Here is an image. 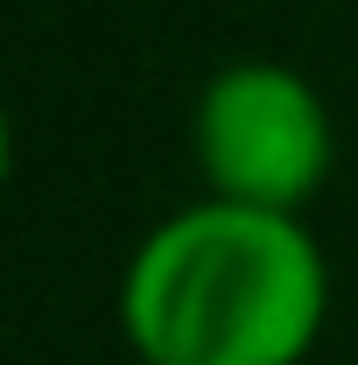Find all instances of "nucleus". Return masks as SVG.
Masks as SVG:
<instances>
[{
  "mask_svg": "<svg viewBox=\"0 0 358 365\" xmlns=\"http://www.w3.org/2000/svg\"><path fill=\"white\" fill-rule=\"evenodd\" d=\"M330 317V267L302 218L197 197L120 274V337L140 365H302Z\"/></svg>",
  "mask_w": 358,
  "mask_h": 365,
  "instance_id": "f257e3e1",
  "label": "nucleus"
},
{
  "mask_svg": "<svg viewBox=\"0 0 358 365\" xmlns=\"http://www.w3.org/2000/svg\"><path fill=\"white\" fill-rule=\"evenodd\" d=\"M190 148L204 169V197L302 218V204L330 176V106L302 71L239 56L197 91Z\"/></svg>",
  "mask_w": 358,
  "mask_h": 365,
  "instance_id": "f03ea898",
  "label": "nucleus"
},
{
  "mask_svg": "<svg viewBox=\"0 0 358 365\" xmlns=\"http://www.w3.org/2000/svg\"><path fill=\"white\" fill-rule=\"evenodd\" d=\"M7 169H14V127H7V106H0V182H7Z\"/></svg>",
  "mask_w": 358,
  "mask_h": 365,
  "instance_id": "7ed1b4c3",
  "label": "nucleus"
}]
</instances>
